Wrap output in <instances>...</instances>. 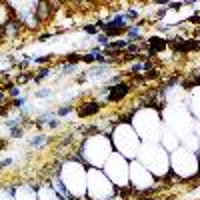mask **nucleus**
I'll return each instance as SVG.
<instances>
[{"instance_id": "f257e3e1", "label": "nucleus", "mask_w": 200, "mask_h": 200, "mask_svg": "<svg viewBox=\"0 0 200 200\" xmlns=\"http://www.w3.org/2000/svg\"><path fill=\"white\" fill-rule=\"evenodd\" d=\"M128 90H130V86H128V84L110 86V88H108V100H110V102H118V100H122V98L128 94Z\"/></svg>"}, {"instance_id": "f03ea898", "label": "nucleus", "mask_w": 200, "mask_h": 200, "mask_svg": "<svg viewBox=\"0 0 200 200\" xmlns=\"http://www.w3.org/2000/svg\"><path fill=\"white\" fill-rule=\"evenodd\" d=\"M98 110H100V104L98 102H86L78 110V114H80V116H90V114H96Z\"/></svg>"}, {"instance_id": "7ed1b4c3", "label": "nucleus", "mask_w": 200, "mask_h": 200, "mask_svg": "<svg viewBox=\"0 0 200 200\" xmlns=\"http://www.w3.org/2000/svg\"><path fill=\"white\" fill-rule=\"evenodd\" d=\"M42 142H44V138H42L40 134H38V136H34V138H32V142H30V146H40V144H42Z\"/></svg>"}, {"instance_id": "20e7f679", "label": "nucleus", "mask_w": 200, "mask_h": 200, "mask_svg": "<svg viewBox=\"0 0 200 200\" xmlns=\"http://www.w3.org/2000/svg\"><path fill=\"white\" fill-rule=\"evenodd\" d=\"M68 112H72V106H62V108L58 110V116H66Z\"/></svg>"}, {"instance_id": "39448f33", "label": "nucleus", "mask_w": 200, "mask_h": 200, "mask_svg": "<svg viewBox=\"0 0 200 200\" xmlns=\"http://www.w3.org/2000/svg\"><path fill=\"white\" fill-rule=\"evenodd\" d=\"M8 92H10V96H18V94H20V88H18V86H10Z\"/></svg>"}, {"instance_id": "423d86ee", "label": "nucleus", "mask_w": 200, "mask_h": 200, "mask_svg": "<svg viewBox=\"0 0 200 200\" xmlns=\"http://www.w3.org/2000/svg\"><path fill=\"white\" fill-rule=\"evenodd\" d=\"M50 94H52L50 90H40V92H36V96L38 98H44V96H50Z\"/></svg>"}]
</instances>
